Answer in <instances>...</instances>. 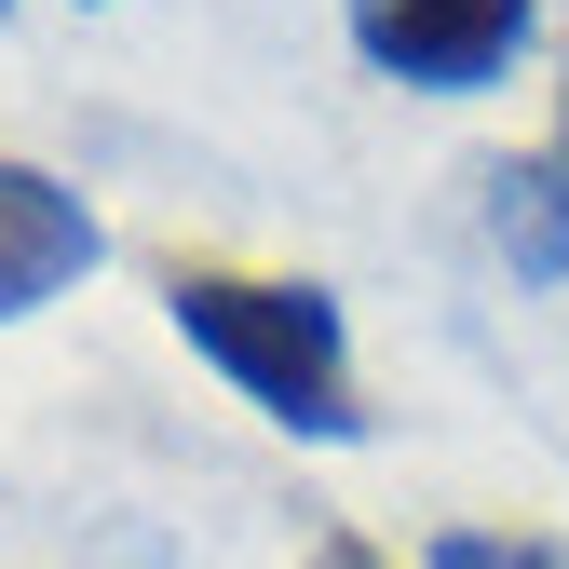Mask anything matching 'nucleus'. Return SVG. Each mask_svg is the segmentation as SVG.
Masks as SVG:
<instances>
[{"label":"nucleus","instance_id":"nucleus-5","mask_svg":"<svg viewBox=\"0 0 569 569\" xmlns=\"http://www.w3.org/2000/svg\"><path fill=\"white\" fill-rule=\"evenodd\" d=\"M420 569H569V542H529V529H448Z\"/></svg>","mask_w":569,"mask_h":569},{"label":"nucleus","instance_id":"nucleus-4","mask_svg":"<svg viewBox=\"0 0 569 569\" xmlns=\"http://www.w3.org/2000/svg\"><path fill=\"white\" fill-rule=\"evenodd\" d=\"M488 244H502L529 284L569 271V177L556 163H488Z\"/></svg>","mask_w":569,"mask_h":569},{"label":"nucleus","instance_id":"nucleus-6","mask_svg":"<svg viewBox=\"0 0 569 569\" xmlns=\"http://www.w3.org/2000/svg\"><path fill=\"white\" fill-rule=\"evenodd\" d=\"M312 569H393V556H380V542H352V529H326V542H312Z\"/></svg>","mask_w":569,"mask_h":569},{"label":"nucleus","instance_id":"nucleus-3","mask_svg":"<svg viewBox=\"0 0 569 569\" xmlns=\"http://www.w3.org/2000/svg\"><path fill=\"white\" fill-rule=\"evenodd\" d=\"M96 258H109V231H96L82 190L41 177V163H0V326H28L41 299H68Z\"/></svg>","mask_w":569,"mask_h":569},{"label":"nucleus","instance_id":"nucleus-2","mask_svg":"<svg viewBox=\"0 0 569 569\" xmlns=\"http://www.w3.org/2000/svg\"><path fill=\"white\" fill-rule=\"evenodd\" d=\"M352 14V54L380 68V82H420V96H475V82H502L516 41L542 0H339Z\"/></svg>","mask_w":569,"mask_h":569},{"label":"nucleus","instance_id":"nucleus-1","mask_svg":"<svg viewBox=\"0 0 569 569\" xmlns=\"http://www.w3.org/2000/svg\"><path fill=\"white\" fill-rule=\"evenodd\" d=\"M177 339L218 367L244 407H271L284 435L352 448L367 407H352V352H339V299L326 284H258V271H163Z\"/></svg>","mask_w":569,"mask_h":569},{"label":"nucleus","instance_id":"nucleus-7","mask_svg":"<svg viewBox=\"0 0 569 569\" xmlns=\"http://www.w3.org/2000/svg\"><path fill=\"white\" fill-rule=\"evenodd\" d=\"M542 163H556V177H569V82H556V150H542Z\"/></svg>","mask_w":569,"mask_h":569}]
</instances>
